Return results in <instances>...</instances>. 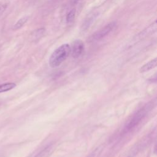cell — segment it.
Instances as JSON below:
<instances>
[{
	"instance_id": "cell-1",
	"label": "cell",
	"mask_w": 157,
	"mask_h": 157,
	"mask_svg": "<svg viewBox=\"0 0 157 157\" xmlns=\"http://www.w3.org/2000/svg\"><path fill=\"white\" fill-rule=\"evenodd\" d=\"M71 54V46L68 44H64L58 47L51 55L49 64L52 67L59 66Z\"/></svg>"
},
{
	"instance_id": "cell-2",
	"label": "cell",
	"mask_w": 157,
	"mask_h": 157,
	"mask_svg": "<svg viewBox=\"0 0 157 157\" xmlns=\"http://www.w3.org/2000/svg\"><path fill=\"white\" fill-rule=\"evenodd\" d=\"M147 112V109L144 107L138 110L129 120V121L126 123L124 127V130L126 131H131L132 129L134 128L137 125H138L140 121L145 117Z\"/></svg>"
},
{
	"instance_id": "cell-3",
	"label": "cell",
	"mask_w": 157,
	"mask_h": 157,
	"mask_svg": "<svg viewBox=\"0 0 157 157\" xmlns=\"http://www.w3.org/2000/svg\"><path fill=\"white\" fill-rule=\"evenodd\" d=\"M116 25L117 23L115 21H112L107 24L104 28L100 29L99 30L97 31L94 34H93L90 38V40L98 41L103 39L106 36H107L115 28V27L116 26Z\"/></svg>"
},
{
	"instance_id": "cell-4",
	"label": "cell",
	"mask_w": 157,
	"mask_h": 157,
	"mask_svg": "<svg viewBox=\"0 0 157 157\" xmlns=\"http://www.w3.org/2000/svg\"><path fill=\"white\" fill-rule=\"evenodd\" d=\"M85 48L84 43L81 39L75 40L71 47V53L74 58H78L83 52Z\"/></svg>"
},
{
	"instance_id": "cell-5",
	"label": "cell",
	"mask_w": 157,
	"mask_h": 157,
	"mask_svg": "<svg viewBox=\"0 0 157 157\" xmlns=\"http://www.w3.org/2000/svg\"><path fill=\"white\" fill-rule=\"evenodd\" d=\"M156 30V21L155 20L152 24H151L148 28L145 29L144 31H142L141 33H140L138 36H137V38H144L148 35L155 32Z\"/></svg>"
},
{
	"instance_id": "cell-6",
	"label": "cell",
	"mask_w": 157,
	"mask_h": 157,
	"mask_svg": "<svg viewBox=\"0 0 157 157\" xmlns=\"http://www.w3.org/2000/svg\"><path fill=\"white\" fill-rule=\"evenodd\" d=\"M156 58H154L153 59L150 61L149 62L147 63L144 65H143L140 69V72H147L153 68H155L156 66Z\"/></svg>"
},
{
	"instance_id": "cell-7",
	"label": "cell",
	"mask_w": 157,
	"mask_h": 157,
	"mask_svg": "<svg viewBox=\"0 0 157 157\" xmlns=\"http://www.w3.org/2000/svg\"><path fill=\"white\" fill-rule=\"evenodd\" d=\"M53 146L52 145H48L43 149L40 153L36 155L34 157H48L53 151Z\"/></svg>"
},
{
	"instance_id": "cell-8",
	"label": "cell",
	"mask_w": 157,
	"mask_h": 157,
	"mask_svg": "<svg viewBox=\"0 0 157 157\" xmlns=\"http://www.w3.org/2000/svg\"><path fill=\"white\" fill-rule=\"evenodd\" d=\"M28 20V17L27 16H25V17H23L21 18H20L13 25V30H18L19 29H20L26 22Z\"/></svg>"
},
{
	"instance_id": "cell-9",
	"label": "cell",
	"mask_w": 157,
	"mask_h": 157,
	"mask_svg": "<svg viewBox=\"0 0 157 157\" xmlns=\"http://www.w3.org/2000/svg\"><path fill=\"white\" fill-rule=\"evenodd\" d=\"M16 86L15 83H6L0 85V93L8 91Z\"/></svg>"
},
{
	"instance_id": "cell-10",
	"label": "cell",
	"mask_w": 157,
	"mask_h": 157,
	"mask_svg": "<svg viewBox=\"0 0 157 157\" xmlns=\"http://www.w3.org/2000/svg\"><path fill=\"white\" fill-rule=\"evenodd\" d=\"M75 13L76 10L75 9H72L68 12L66 15V22L67 24H69L74 21L75 16Z\"/></svg>"
},
{
	"instance_id": "cell-11",
	"label": "cell",
	"mask_w": 157,
	"mask_h": 157,
	"mask_svg": "<svg viewBox=\"0 0 157 157\" xmlns=\"http://www.w3.org/2000/svg\"><path fill=\"white\" fill-rule=\"evenodd\" d=\"M7 7V4H0V15H1Z\"/></svg>"
},
{
	"instance_id": "cell-12",
	"label": "cell",
	"mask_w": 157,
	"mask_h": 157,
	"mask_svg": "<svg viewBox=\"0 0 157 157\" xmlns=\"http://www.w3.org/2000/svg\"><path fill=\"white\" fill-rule=\"evenodd\" d=\"M79 1H80V0H71V3L72 4H77Z\"/></svg>"
}]
</instances>
